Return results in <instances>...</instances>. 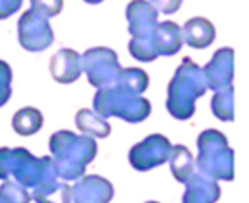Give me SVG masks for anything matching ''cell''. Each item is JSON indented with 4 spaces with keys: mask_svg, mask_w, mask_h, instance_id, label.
Segmentation results:
<instances>
[{
    "mask_svg": "<svg viewBox=\"0 0 249 203\" xmlns=\"http://www.w3.org/2000/svg\"><path fill=\"white\" fill-rule=\"evenodd\" d=\"M50 150L53 154L56 176L63 181L79 179L86 167L97 154V144L94 137L77 135L70 130H60L50 137Z\"/></svg>",
    "mask_w": 249,
    "mask_h": 203,
    "instance_id": "cell-1",
    "label": "cell"
},
{
    "mask_svg": "<svg viewBox=\"0 0 249 203\" xmlns=\"http://www.w3.org/2000/svg\"><path fill=\"white\" fill-rule=\"evenodd\" d=\"M205 92L207 82L203 79L201 67L196 65L190 56H184L167 86V111L176 120H190L196 110V99Z\"/></svg>",
    "mask_w": 249,
    "mask_h": 203,
    "instance_id": "cell-2",
    "label": "cell"
},
{
    "mask_svg": "<svg viewBox=\"0 0 249 203\" xmlns=\"http://www.w3.org/2000/svg\"><path fill=\"white\" fill-rule=\"evenodd\" d=\"M14 176L26 189H35L36 186L56 179L55 162L52 157H35L28 148L2 147L0 148V179Z\"/></svg>",
    "mask_w": 249,
    "mask_h": 203,
    "instance_id": "cell-3",
    "label": "cell"
},
{
    "mask_svg": "<svg viewBox=\"0 0 249 203\" xmlns=\"http://www.w3.org/2000/svg\"><path fill=\"white\" fill-rule=\"evenodd\" d=\"M196 144V171L215 181H231L234 178V150L229 147L227 137L218 130L208 128L201 131Z\"/></svg>",
    "mask_w": 249,
    "mask_h": 203,
    "instance_id": "cell-4",
    "label": "cell"
},
{
    "mask_svg": "<svg viewBox=\"0 0 249 203\" xmlns=\"http://www.w3.org/2000/svg\"><path fill=\"white\" fill-rule=\"evenodd\" d=\"M94 113L99 116H116L128 123H140L150 114L149 99L114 84L106 89H97L94 96Z\"/></svg>",
    "mask_w": 249,
    "mask_h": 203,
    "instance_id": "cell-5",
    "label": "cell"
},
{
    "mask_svg": "<svg viewBox=\"0 0 249 203\" xmlns=\"http://www.w3.org/2000/svg\"><path fill=\"white\" fill-rule=\"evenodd\" d=\"M80 63H82V72H86L89 82L97 89L114 86L121 74L116 52L104 46L87 50L84 55H80Z\"/></svg>",
    "mask_w": 249,
    "mask_h": 203,
    "instance_id": "cell-6",
    "label": "cell"
},
{
    "mask_svg": "<svg viewBox=\"0 0 249 203\" xmlns=\"http://www.w3.org/2000/svg\"><path fill=\"white\" fill-rule=\"evenodd\" d=\"M18 36L21 46L28 52H43L48 46H52L55 39L50 21L33 9L22 12V16L19 18Z\"/></svg>",
    "mask_w": 249,
    "mask_h": 203,
    "instance_id": "cell-7",
    "label": "cell"
},
{
    "mask_svg": "<svg viewBox=\"0 0 249 203\" xmlns=\"http://www.w3.org/2000/svg\"><path fill=\"white\" fill-rule=\"evenodd\" d=\"M171 147L173 145H171L169 138L164 137V135H149L147 138H143L142 142H139L130 148L128 161L132 167L137 169V171H150V169L167 162Z\"/></svg>",
    "mask_w": 249,
    "mask_h": 203,
    "instance_id": "cell-8",
    "label": "cell"
},
{
    "mask_svg": "<svg viewBox=\"0 0 249 203\" xmlns=\"http://www.w3.org/2000/svg\"><path fill=\"white\" fill-rule=\"evenodd\" d=\"M207 89L220 91L231 86L234 79V50L225 46L213 53L212 60L201 69Z\"/></svg>",
    "mask_w": 249,
    "mask_h": 203,
    "instance_id": "cell-9",
    "label": "cell"
},
{
    "mask_svg": "<svg viewBox=\"0 0 249 203\" xmlns=\"http://www.w3.org/2000/svg\"><path fill=\"white\" fill-rule=\"evenodd\" d=\"M73 203H109L114 196V188L106 178L89 174L72 186Z\"/></svg>",
    "mask_w": 249,
    "mask_h": 203,
    "instance_id": "cell-10",
    "label": "cell"
},
{
    "mask_svg": "<svg viewBox=\"0 0 249 203\" xmlns=\"http://www.w3.org/2000/svg\"><path fill=\"white\" fill-rule=\"evenodd\" d=\"M126 21L132 38H147L157 24L159 12L152 7L149 0H132L126 5Z\"/></svg>",
    "mask_w": 249,
    "mask_h": 203,
    "instance_id": "cell-11",
    "label": "cell"
},
{
    "mask_svg": "<svg viewBox=\"0 0 249 203\" xmlns=\"http://www.w3.org/2000/svg\"><path fill=\"white\" fill-rule=\"evenodd\" d=\"M149 39L157 56H173L183 46L181 28L173 21L157 22L154 31L149 35Z\"/></svg>",
    "mask_w": 249,
    "mask_h": 203,
    "instance_id": "cell-12",
    "label": "cell"
},
{
    "mask_svg": "<svg viewBox=\"0 0 249 203\" xmlns=\"http://www.w3.org/2000/svg\"><path fill=\"white\" fill-rule=\"evenodd\" d=\"M50 74L60 84H72L82 75L80 53L72 48H62L50 60Z\"/></svg>",
    "mask_w": 249,
    "mask_h": 203,
    "instance_id": "cell-13",
    "label": "cell"
},
{
    "mask_svg": "<svg viewBox=\"0 0 249 203\" xmlns=\"http://www.w3.org/2000/svg\"><path fill=\"white\" fill-rule=\"evenodd\" d=\"M184 185L186 191L183 195V203H217L220 198V186L217 181L200 171H195Z\"/></svg>",
    "mask_w": 249,
    "mask_h": 203,
    "instance_id": "cell-14",
    "label": "cell"
},
{
    "mask_svg": "<svg viewBox=\"0 0 249 203\" xmlns=\"http://www.w3.org/2000/svg\"><path fill=\"white\" fill-rule=\"evenodd\" d=\"M181 35H183V43H186L191 48H207L215 41V26L212 24L208 19L205 18H193L190 21L184 22L181 28Z\"/></svg>",
    "mask_w": 249,
    "mask_h": 203,
    "instance_id": "cell-15",
    "label": "cell"
},
{
    "mask_svg": "<svg viewBox=\"0 0 249 203\" xmlns=\"http://www.w3.org/2000/svg\"><path fill=\"white\" fill-rule=\"evenodd\" d=\"M31 200L36 203H72V189L67 181H58L56 178L36 186L31 193Z\"/></svg>",
    "mask_w": 249,
    "mask_h": 203,
    "instance_id": "cell-16",
    "label": "cell"
},
{
    "mask_svg": "<svg viewBox=\"0 0 249 203\" xmlns=\"http://www.w3.org/2000/svg\"><path fill=\"white\" fill-rule=\"evenodd\" d=\"M75 125L82 135H89V137H97V138H106L111 133V125L106 121V118L99 116L97 113H94L92 110H79L75 114Z\"/></svg>",
    "mask_w": 249,
    "mask_h": 203,
    "instance_id": "cell-17",
    "label": "cell"
},
{
    "mask_svg": "<svg viewBox=\"0 0 249 203\" xmlns=\"http://www.w3.org/2000/svg\"><path fill=\"white\" fill-rule=\"evenodd\" d=\"M167 161H169L173 176L183 185L195 172V157L186 145H173Z\"/></svg>",
    "mask_w": 249,
    "mask_h": 203,
    "instance_id": "cell-18",
    "label": "cell"
},
{
    "mask_svg": "<svg viewBox=\"0 0 249 203\" xmlns=\"http://www.w3.org/2000/svg\"><path fill=\"white\" fill-rule=\"evenodd\" d=\"M43 127V114L36 108H22L12 118V128L16 133L22 135V137H29L35 135L41 130Z\"/></svg>",
    "mask_w": 249,
    "mask_h": 203,
    "instance_id": "cell-19",
    "label": "cell"
},
{
    "mask_svg": "<svg viewBox=\"0 0 249 203\" xmlns=\"http://www.w3.org/2000/svg\"><path fill=\"white\" fill-rule=\"evenodd\" d=\"M212 111L222 121L234 120V87L227 86L215 91V96L212 97Z\"/></svg>",
    "mask_w": 249,
    "mask_h": 203,
    "instance_id": "cell-20",
    "label": "cell"
},
{
    "mask_svg": "<svg viewBox=\"0 0 249 203\" xmlns=\"http://www.w3.org/2000/svg\"><path fill=\"white\" fill-rule=\"evenodd\" d=\"M120 86H123L124 89L132 91L135 94H142L149 87V75H147L145 70L137 69V67H130V69H121V74L118 77V82Z\"/></svg>",
    "mask_w": 249,
    "mask_h": 203,
    "instance_id": "cell-21",
    "label": "cell"
},
{
    "mask_svg": "<svg viewBox=\"0 0 249 203\" xmlns=\"http://www.w3.org/2000/svg\"><path fill=\"white\" fill-rule=\"evenodd\" d=\"M0 195L4 196L9 203H29L31 202V195L24 186H21L14 179H4V183L0 185Z\"/></svg>",
    "mask_w": 249,
    "mask_h": 203,
    "instance_id": "cell-22",
    "label": "cell"
},
{
    "mask_svg": "<svg viewBox=\"0 0 249 203\" xmlns=\"http://www.w3.org/2000/svg\"><path fill=\"white\" fill-rule=\"evenodd\" d=\"M128 52L132 53L133 58L140 60V62H154L159 56L154 53V48L150 45L149 36L147 38H132L128 43Z\"/></svg>",
    "mask_w": 249,
    "mask_h": 203,
    "instance_id": "cell-23",
    "label": "cell"
},
{
    "mask_svg": "<svg viewBox=\"0 0 249 203\" xmlns=\"http://www.w3.org/2000/svg\"><path fill=\"white\" fill-rule=\"evenodd\" d=\"M11 84H12V69L7 62L0 60V108L7 104V101L11 99Z\"/></svg>",
    "mask_w": 249,
    "mask_h": 203,
    "instance_id": "cell-24",
    "label": "cell"
},
{
    "mask_svg": "<svg viewBox=\"0 0 249 203\" xmlns=\"http://www.w3.org/2000/svg\"><path fill=\"white\" fill-rule=\"evenodd\" d=\"M29 2L33 11L45 16L46 19L58 16L63 9V0H29Z\"/></svg>",
    "mask_w": 249,
    "mask_h": 203,
    "instance_id": "cell-25",
    "label": "cell"
},
{
    "mask_svg": "<svg viewBox=\"0 0 249 203\" xmlns=\"http://www.w3.org/2000/svg\"><path fill=\"white\" fill-rule=\"evenodd\" d=\"M149 2L152 4V7L156 9L157 12H162V14H166V16L178 12L181 4H183V0H149Z\"/></svg>",
    "mask_w": 249,
    "mask_h": 203,
    "instance_id": "cell-26",
    "label": "cell"
},
{
    "mask_svg": "<svg viewBox=\"0 0 249 203\" xmlns=\"http://www.w3.org/2000/svg\"><path fill=\"white\" fill-rule=\"evenodd\" d=\"M22 0H0V19H7L21 9Z\"/></svg>",
    "mask_w": 249,
    "mask_h": 203,
    "instance_id": "cell-27",
    "label": "cell"
},
{
    "mask_svg": "<svg viewBox=\"0 0 249 203\" xmlns=\"http://www.w3.org/2000/svg\"><path fill=\"white\" fill-rule=\"evenodd\" d=\"M84 2H87V4H99L103 0H84Z\"/></svg>",
    "mask_w": 249,
    "mask_h": 203,
    "instance_id": "cell-28",
    "label": "cell"
},
{
    "mask_svg": "<svg viewBox=\"0 0 249 203\" xmlns=\"http://www.w3.org/2000/svg\"><path fill=\"white\" fill-rule=\"evenodd\" d=\"M0 203H9V202H7V200H5V198H4V196L0 195Z\"/></svg>",
    "mask_w": 249,
    "mask_h": 203,
    "instance_id": "cell-29",
    "label": "cell"
},
{
    "mask_svg": "<svg viewBox=\"0 0 249 203\" xmlns=\"http://www.w3.org/2000/svg\"><path fill=\"white\" fill-rule=\"evenodd\" d=\"M147 203H159V202H147Z\"/></svg>",
    "mask_w": 249,
    "mask_h": 203,
    "instance_id": "cell-30",
    "label": "cell"
}]
</instances>
